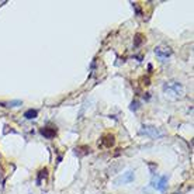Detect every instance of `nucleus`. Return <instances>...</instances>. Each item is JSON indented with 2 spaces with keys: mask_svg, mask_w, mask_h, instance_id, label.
<instances>
[{
  "mask_svg": "<svg viewBox=\"0 0 194 194\" xmlns=\"http://www.w3.org/2000/svg\"><path fill=\"white\" fill-rule=\"evenodd\" d=\"M163 92L172 98H182L184 96V87L179 82H166L163 85Z\"/></svg>",
  "mask_w": 194,
  "mask_h": 194,
  "instance_id": "nucleus-1",
  "label": "nucleus"
},
{
  "mask_svg": "<svg viewBox=\"0 0 194 194\" xmlns=\"http://www.w3.org/2000/svg\"><path fill=\"white\" fill-rule=\"evenodd\" d=\"M141 132L148 135V136H151V138H160V136L165 135V132H163L160 128H156V127H153V125H144Z\"/></svg>",
  "mask_w": 194,
  "mask_h": 194,
  "instance_id": "nucleus-2",
  "label": "nucleus"
},
{
  "mask_svg": "<svg viewBox=\"0 0 194 194\" xmlns=\"http://www.w3.org/2000/svg\"><path fill=\"white\" fill-rule=\"evenodd\" d=\"M155 54L160 61H166L170 55H172V49L167 48V47H158L155 49Z\"/></svg>",
  "mask_w": 194,
  "mask_h": 194,
  "instance_id": "nucleus-3",
  "label": "nucleus"
},
{
  "mask_svg": "<svg viewBox=\"0 0 194 194\" xmlns=\"http://www.w3.org/2000/svg\"><path fill=\"white\" fill-rule=\"evenodd\" d=\"M134 180V172H127L124 173V176H121V177L115 179V184H127V183H131Z\"/></svg>",
  "mask_w": 194,
  "mask_h": 194,
  "instance_id": "nucleus-4",
  "label": "nucleus"
},
{
  "mask_svg": "<svg viewBox=\"0 0 194 194\" xmlns=\"http://www.w3.org/2000/svg\"><path fill=\"white\" fill-rule=\"evenodd\" d=\"M166 183H167V176H162L160 180H159L156 184H153V186H155V189L159 190V191H165V190H166Z\"/></svg>",
  "mask_w": 194,
  "mask_h": 194,
  "instance_id": "nucleus-5",
  "label": "nucleus"
},
{
  "mask_svg": "<svg viewBox=\"0 0 194 194\" xmlns=\"http://www.w3.org/2000/svg\"><path fill=\"white\" fill-rule=\"evenodd\" d=\"M41 134L45 136V138H54L56 135V131L55 129H51V128H42L41 129Z\"/></svg>",
  "mask_w": 194,
  "mask_h": 194,
  "instance_id": "nucleus-6",
  "label": "nucleus"
},
{
  "mask_svg": "<svg viewBox=\"0 0 194 194\" xmlns=\"http://www.w3.org/2000/svg\"><path fill=\"white\" fill-rule=\"evenodd\" d=\"M37 115H38V111H37V110H27V111L24 113V117H26L27 120L37 118Z\"/></svg>",
  "mask_w": 194,
  "mask_h": 194,
  "instance_id": "nucleus-7",
  "label": "nucleus"
},
{
  "mask_svg": "<svg viewBox=\"0 0 194 194\" xmlns=\"http://www.w3.org/2000/svg\"><path fill=\"white\" fill-rule=\"evenodd\" d=\"M142 42V35H141V34H136V37H135V47H138V45H139V44Z\"/></svg>",
  "mask_w": 194,
  "mask_h": 194,
  "instance_id": "nucleus-8",
  "label": "nucleus"
},
{
  "mask_svg": "<svg viewBox=\"0 0 194 194\" xmlns=\"http://www.w3.org/2000/svg\"><path fill=\"white\" fill-rule=\"evenodd\" d=\"M136 108H138V103L134 101L132 103V106H131V110H136Z\"/></svg>",
  "mask_w": 194,
  "mask_h": 194,
  "instance_id": "nucleus-9",
  "label": "nucleus"
}]
</instances>
